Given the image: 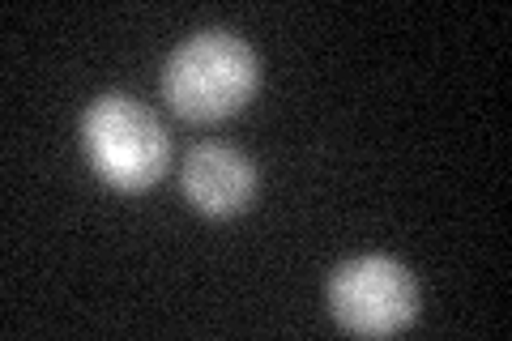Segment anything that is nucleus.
I'll return each instance as SVG.
<instances>
[{
	"mask_svg": "<svg viewBox=\"0 0 512 341\" xmlns=\"http://www.w3.org/2000/svg\"><path fill=\"white\" fill-rule=\"evenodd\" d=\"M261 90V60L231 30H197L163 64V99L188 124H218Z\"/></svg>",
	"mask_w": 512,
	"mask_h": 341,
	"instance_id": "obj_1",
	"label": "nucleus"
},
{
	"mask_svg": "<svg viewBox=\"0 0 512 341\" xmlns=\"http://www.w3.org/2000/svg\"><path fill=\"white\" fill-rule=\"evenodd\" d=\"M82 150L90 171L116 192H146L163 180L171 137L133 94H99L82 116Z\"/></svg>",
	"mask_w": 512,
	"mask_h": 341,
	"instance_id": "obj_2",
	"label": "nucleus"
},
{
	"mask_svg": "<svg viewBox=\"0 0 512 341\" xmlns=\"http://www.w3.org/2000/svg\"><path fill=\"white\" fill-rule=\"evenodd\" d=\"M419 312V286L410 269L393 256H355L333 269L329 278V316L346 333L359 337H393L410 329Z\"/></svg>",
	"mask_w": 512,
	"mask_h": 341,
	"instance_id": "obj_3",
	"label": "nucleus"
},
{
	"mask_svg": "<svg viewBox=\"0 0 512 341\" xmlns=\"http://www.w3.org/2000/svg\"><path fill=\"white\" fill-rule=\"evenodd\" d=\"M184 197L205 218H235L256 197V167L231 145L205 141L184 158Z\"/></svg>",
	"mask_w": 512,
	"mask_h": 341,
	"instance_id": "obj_4",
	"label": "nucleus"
}]
</instances>
